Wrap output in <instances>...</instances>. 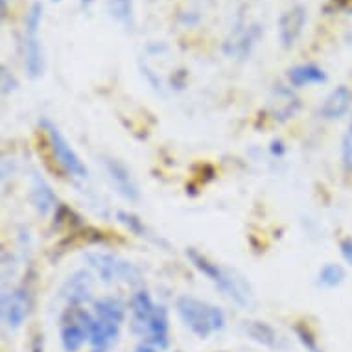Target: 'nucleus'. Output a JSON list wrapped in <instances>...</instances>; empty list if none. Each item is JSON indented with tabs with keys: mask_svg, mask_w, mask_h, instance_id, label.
<instances>
[{
	"mask_svg": "<svg viewBox=\"0 0 352 352\" xmlns=\"http://www.w3.org/2000/svg\"><path fill=\"white\" fill-rule=\"evenodd\" d=\"M116 219L120 221L122 226L126 227L127 231H131L133 234H137V236L140 238H148V240H151V232L148 231V227L144 226V221H142L137 214L127 212V210H118V212H116Z\"/></svg>",
	"mask_w": 352,
	"mask_h": 352,
	"instance_id": "4be33fe9",
	"label": "nucleus"
},
{
	"mask_svg": "<svg viewBox=\"0 0 352 352\" xmlns=\"http://www.w3.org/2000/svg\"><path fill=\"white\" fill-rule=\"evenodd\" d=\"M30 314V294L23 286L12 288L2 295V319L10 330H19Z\"/></svg>",
	"mask_w": 352,
	"mask_h": 352,
	"instance_id": "6e6552de",
	"label": "nucleus"
},
{
	"mask_svg": "<svg viewBox=\"0 0 352 352\" xmlns=\"http://www.w3.org/2000/svg\"><path fill=\"white\" fill-rule=\"evenodd\" d=\"M272 153L273 155H277V157H283L284 153H286V146L283 144V140H273L272 142Z\"/></svg>",
	"mask_w": 352,
	"mask_h": 352,
	"instance_id": "7c9ffc66",
	"label": "nucleus"
},
{
	"mask_svg": "<svg viewBox=\"0 0 352 352\" xmlns=\"http://www.w3.org/2000/svg\"><path fill=\"white\" fill-rule=\"evenodd\" d=\"M91 2H93V0H81V6H89V4H91Z\"/></svg>",
	"mask_w": 352,
	"mask_h": 352,
	"instance_id": "473e14b6",
	"label": "nucleus"
},
{
	"mask_svg": "<svg viewBox=\"0 0 352 352\" xmlns=\"http://www.w3.org/2000/svg\"><path fill=\"white\" fill-rule=\"evenodd\" d=\"M306 13L308 12L302 4H295L280 15V19H278V43H280V47L286 48V50L295 47V43L299 41L306 26V19H308Z\"/></svg>",
	"mask_w": 352,
	"mask_h": 352,
	"instance_id": "9d476101",
	"label": "nucleus"
},
{
	"mask_svg": "<svg viewBox=\"0 0 352 352\" xmlns=\"http://www.w3.org/2000/svg\"><path fill=\"white\" fill-rule=\"evenodd\" d=\"M340 253L346 264L352 267V238L345 236L340 240Z\"/></svg>",
	"mask_w": 352,
	"mask_h": 352,
	"instance_id": "cd10ccee",
	"label": "nucleus"
},
{
	"mask_svg": "<svg viewBox=\"0 0 352 352\" xmlns=\"http://www.w3.org/2000/svg\"><path fill=\"white\" fill-rule=\"evenodd\" d=\"M345 270H343V266H340V264H336V262H327L318 273V284L329 289L341 286V284L345 283Z\"/></svg>",
	"mask_w": 352,
	"mask_h": 352,
	"instance_id": "412c9836",
	"label": "nucleus"
},
{
	"mask_svg": "<svg viewBox=\"0 0 352 352\" xmlns=\"http://www.w3.org/2000/svg\"><path fill=\"white\" fill-rule=\"evenodd\" d=\"M30 201L41 216H48L58 205V196L54 194L52 186L41 177L39 173L32 175V186H30Z\"/></svg>",
	"mask_w": 352,
	"mask_h": 352,
	"instance_id": "ddd939ff",
	"label": "nucleus"
},
{
	"mask_svg": "<svg viewBox=\"0 0 352 352\" xmlns=\"http://www.w3.org/2000/svg\"><path fill=\"white\" fill-rule=\"evenodd\" d=\"M93 312L96 318L105 319V321H111V323L120 324L122 327V323L126 321L127 306L120 297H115V295H105V297L94 299Z\"/></svg>",
	"mask_w": 352,
	"mask_h": 352,
	"instance_id": "a211bd4d",
	"label": "nucleus"
},
{
	"mask_svg": "<svg viewBox=\"0 0 352 352\" xmlns=\"http://www.w3.org/2000/svg\"><path fill=\"white\" fill-rule=\"evenodd\" d=\"M352 107V91L346 85L336 87L334 91L323 100V104L319 105V116L323 120H340L349 113Z\"/></svg>",
	"mask_w": 352,
	"mask_h": 352,
	"instance_id": "f8f14e48",
	"label": "nucleus"
},
{
	"mask_svg": "<svg viewBox=\"0 0 352 352\" xmlns=\"http://www.w3.org/2000/svg\"><path fill=\"white\" fill-rule=\"evenodd\" d=\"M262 34H264V28L256 23L238 26V28L227 37L221 50H223V54H226L227 58L243 61V59H248L249 56H251V52H253V48L256 47V43L260 41Z\"/></svg>",
	"mask_w": 352,
	"mask_h": 352,
	"instance_id": "0eeeda50",
	"label": "nucleus"
},
{
	"mask_svg": "<svg viewBox=\"0 0 352 352\" xmlns=\"http://www.w3.org/2000/svg\"><path fill=\"white\" fill-rule=\"evenodd\" d=\"M93 352H104V351H94V349H93Z\"/></svg>",
	"mask_w": 352,
	"mask_h": 352,
	"instance_id": "f704fd0d",
	"label": "nucleus"
},
{
	"mask_svg": "<svg viewBox=\"0 0 352 352\" xmlns=\"http://www.w3.org/2000/svg\"><path fill=\"white\" fill-rule=\"evenodd\" d=\"M139 336L151 345H155L159 351L166 349L170 343V318L166 306L157 305L155 312L151 314V318L139 330Z\"/></svg>",
	"mask_w": 352,
	"mask_h": 352,
	"instance_id": "9b49d317",
	"label": "nucleus"
},
{
	"mask_svg": "<svg viewBox=\"0 0 352 352\" xmlns=\"http://www.w3.org/2000/svg\"><path fill=\"white\" fill-rule=\"evenodd\" d=\"M52 2H61V0H52Z\"/></svg>",
	"mask_w": 352,
	"mask_h": 352,
	"instance_id": "72a5a7b5",
	"label": "nucleus"
},
{
	"mask_svg": "<svg viewBox=\"0 0 352 352\" xmlns=\"http://www.w3.org/2000/svg\"><path fill=\"white\" fill-rule=\"evenodd\" d=\"M137 352H159V349H157L155 345L148 343V341H142V343L137 346Z\"/></svg>",
	"mask_w": 352,
	"mask_h": 352,
	"instance_id": "2f4dec72",
	"label": "nucleus"
},
{
	"mask_svg": "<svg viewBox=\"0 0 352 352\" xmlns=\"http://www.w3.org/2000/svg\"><path fill=\"white\" fill-rule=\"evenodd\" d=\"M120 338V324L111 323L105 319H100L94 316V321L91 324L89 332V343L94 351H109Z\"/></svg>",
	"mask_w": 352,
	"mask_h": 352,
	"instance_id": "dca6fc26",
	"label": "nucleus"
},
{
	"mask_svg": "<svg viewBox=\"0 0 352 352\" xmlns=\"http://www.w3.org/2000/svg\"><path fill=\"white\" fill-rule=\"evenodd\" d=\"M17 87H19L17 78H15V76H13L12 72L8 70L6 65H4V67H2V94H4V96H8V94L13 93Z\"/></svg>",
	"mask_w": 352,
	"mask_h": 352,
	"instance_id": "bb28decb",
	"label": "nucleus"
},
{
	"mask_svg": "<svg viewBox=\"0 0 352 352\" xmlns=\"http://www.w3.org/2000/svg\"><path fill=\"white\" fill-rule=\"evenodd\" d=\"M102 166L109 179L111 186L115 188L116 194L124 197L126 201L137 203L140 199V188L133 172L127 168L126 162H122L116 157H102Z\"/></svg>",
	"mask_w": 352,
	"mask_h": 352,
	"instance_id": "423d86ee",
	"label": "nucleus"
},
{
	"mask_svg": "<svg viewBox=\"0 0 352 352\" xmlns=\"http://www.w3.org/2000/svg\"><path fill=\"white\" fill-rule=\"evenodd\" d=\"M39 124L45 129V133H47L48 144H50L54 159L58 161L59 166L63 168L70 177L87 179L89 177V168H87L85 162L81 161V157L78 155V151L67 140V137L61 133V129L52 120H48V118H43Z\"/></svg>",
	"mask_w": 352,
	"mask_h": 352,
	"instance_id": "20e7f679",
	"label": "nucleus"
},
{
	"mask_svg": "<svg viewBox=\"0 0 352 352\" xmlns=\"http://www.w3.org/2000/svg\"><path fill=\"white\" fill-rule=\"evenodd\" d=\"M330 6L338 10V12H346L352 13V0H332Z\"/></svg>",
	"mask_w": 352,
	"mask_h": 352,
	"instance_id": "c85d7f7f",
	"label": "nucleus"
},
{
	"mask_svg": "<svg viewBox=\"0 0 352 352\" xmlns=\"http://www.w3.org/2000/svg\"><path fill=\"white\" fill-rule=\"evenodd\" d=\"M94 275L91 270H76L61 286V297L69 306H83L93 299Z\"/></svg>",
	"mask_w": 352,
	"mask_h": 352,
	"instance_id": "1a4fd4ad",
	"label": "nucleus"
},
{
	"mask_svg": "<svg viewBox=\"0 0 352 352\" xmlns=\"http://www.w3.org/2000/svg\"><path fill=\"white\" fill-rule=\"evenodd\" d=\"M175 312L192 334L207 340L214 332L226 329V314L216 305L197 299L194 295H181L175 300Z\"/></svg>",
	"mask_w": 352,
	"mask_h": 352,
	"instance_id": "f03ea898",
	"label": "nucleus"
},
{
	"mask_svg": "<svg viewBox=\"0 0 352 352\" xmlns=\"http://www.w3.org/2000/svg\"><path fill=\"white\" fill-rule=\"evenodd\" d=\"M89 270L104 284H139L142 273L131 260L122 258L120 254L107 251H89L85 253Z\"/></svg>",
	"mask_w": 352,
	"mask_h": 352,
	"instance_id": "7ed1b4c3",
	"label": "nucleus"
},
{
	"mask_svg": "<svg viewBox=\"0 0 352 352\" xmlns=\"http://www.w3.org/2000/svg\"><path fill=\"white\" fill-rule=\"evenodd\" d=\"M300 102L294 96V93L289 89L278 87L275 91V100L272 102V113L275 116V120L284 122L294 118L295 113L299 111Z\"/></svg>",
	"mask_w": 352,
	"mask_h": 352,
	"instance_id": "6ab92c4d",
	"label": "nucleus"
},
{
	"mask_svg": "<svg viewBox=\"0 0 352 352\" xmlns=\"http://www.w3.org/2000/svg\"><path fill=\"white\" fill-rule=\"evenodd\" d=\"M294 332H295V336H297V340L300 341V345L306 349V352H323L318 343V338L314 336L312 330L308 329L306 324L297 323L294 327Z\"/></svg>",
	"mask_w": 352,
	"mask_h": 352,
	"instance_id": "393cba45",
	"label": "nucleus"
},
{
	"mask_svg": "<svg viewBox=\"0 0 352 352\" xmlns=\"http://www.w3.org/2000/svg\"><path fill=\"white\" fill-rule=\"evenodd\" d=\"M243 330L251 340L260 343V345L267 346V349H277L278 346V336L272 324L264 323V321H245Z\"/></svg>",
	"mask_w": 352,
	"mask_h": 352,
	"instance_id": "aec40b11",
	"label": "nucleus"
},
{
	"mask_svg": "<svg viewBox=\"0 0 352 352\" xmlns=\"http://www.w3.org/2000/svg\"><path fill=\"white\" fill-rule=\"evenodd\" d=\"M94 314L87 312L83 306H69L61 318L59 340L65 352H78L89 341Z\"/></svg>",
	"mask_w": 352,
	"mask_h": 352,
	"instance_id": "39448f33",
	"label": "nucleus"
},
{
	"mask_svg": "<svg viewBox=\"0 0 352 352\" xmlns=\"http://www.w3.org/2000/svg\"><path fill=\"white\" fill-rule=\"evenodd\" d=\"M111 17L122 24H131L133 21V0H109Z\"/></svg>",
	"mask_w": 352,
	"mask_h": 352,
	"instance_id": "5701e85b",
	"label": "nucleus"
},
{
	"mask_svg": "<svg viewBox=\"0 0 352 352\" xmlns=\"http://www.w3.org/2000/svg\"><path fill=\"white\" fill-rule=\"evenodd\" d=\"M43 10L45 6L41 2H34L30 6L26 17H24V34H39L41 24H43Z\"/></svg>",
	"mask_w": 352,
	"mask_h": 352,
	"instance_id": "b1692460",
	"label": "nucleus"
},
{
	"mask_svg": "<svg viewBox=\"0 0 352 352\" xmlns=\"http://www.w3.org/2000/svg\"><path fill=\"white\" fill-rule=\"evenodd\" d=\"M286 78H288V83L295 89H302V87L310 85H321L324 81L329 80V76L321 67H318L316 63H302L295 65L286 72Z\"/></svg>",
	"mask_w": 352,
	"mask_h": 352,
	"instance_id": "f3484780",
	"label": "nucleus"
},
{
	"mask_svg": "<svg viewBox=\"0 0 352 352\" xmlns=\"http://www.w3.org/2000/svg\"><path fill=\"white\" fill-rule=\"evenodd\" d=\"M30 352H45V340H43V336H35L34 341H32V346H30Z\"/></svg>",
	"mask_w": 352,
	"mask_h": 352,
	"instance_id": "c756f323",
	"label": "nucleus"
},
{
	"mask_svg": "<svg viewBox=\"0 0 352 352\" xmlns=\"http://www.w3.org/2000/svg\"><path fill=\"white\" fill-rule=\"evenodd\" d=\"M341 162L345 170L352 172V124L346 127L343 140H341Z\"/></svg>",
	"mask_w": 352,
	"mask_h": 352,
	"instance_id": "a878e982",
	"label": "nucleus"
},
{
	"mask_svg": "<svg viewBox=\"0 0 352 352\" xmlns=\"http://www.w3.org/2000/svg\"><path fill=\"white\" fill-rule=\"evenodd\" d=\"M186 258L190 260L194 270L197 273H201L203 277H207L221 294L226 295L227 299H231L234 305L242 306V308L251 306L253 294H251V289L245 284V280L242 277H238L236 273L219 266L218 262H214V260H210L194 248L186 249Z\"/></svg>",
	"mask_w": 352,
	"mask_h": 352,
	"instance_id": "f257e3e1",
	"label": "nucleus"
},
{
	"mask_svg": "<svg viewBox=\"0 0 352 352\" xmlns=\"http://www.w3.org/2000/svg\"><path fill=\"white\" fill-rule=\"evenodd\" d=\"M24 70L30 80H37L45 72V54L39 34H24Z\"/></svg>",
	"mask_w": 352,
	"mask_h": 352,
	"instance_id": "4468645a",
	"label": "nucleus"
},
{
	"mask_svg": "<svg viewBox=\"0 0 352 352\" xmlns=\"http://www.w3.org/2000/svg\"><path fill=\"white\" fill-rule=\"evenodd\" d=\"M157 302L153 300L148 289H137L131 295L129 300V314H131V330L135 334H139V330L144 327V323L151 318V314L155 312Z\"/></svg>",
	"mask_w": 352,
	"mask_h": 352,
	"instance_id": "2eb2a0df",
	"label": "nucleus"
}]
</instances>
